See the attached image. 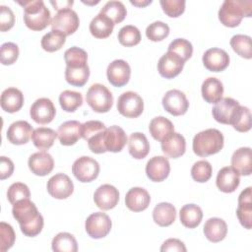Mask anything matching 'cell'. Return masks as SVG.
I'll use <instances>...</instances> for the list:
<instances>
[{
  "mask_svg": "<svg viewBox=\"0 0 252 252\" xmlns=\"http://www.w3.org/2000/svg\"><path fill=\"white\" fill-rule=\"evenodd\" d=\"M129 154L136 159L146 158L150 152V144L145 134L140 132L132 133L128 141Z\"/></svg>",
  "mask_w": 252,
  "mask_h": 252,
  "instance_id": "obj_32",
  "label": "cell"
},
{
  "mask_svg": "<svg viewBox=\"0 0 252 252\" xmlns=\"http://www.w3.org/2000/svg\"><path fill=\"white\" fill-rule=\"evenodd\" d=\"M239 176L240 175L231 166H224L218 172L216 184L221 192L232 193L239 185Z\"/></svg>",
  "mask_w": 252,
  "mask_h": 252,
  "instance_id": "obj_26",
  "label": "cell"
},
{
  "mask_svg": "<svg viewBox=\"0 0 252 252\" xmlns=\"http://www.w3.org/2000/svg\"><path fill=\"white\" fill-rule=\"evenodd\" d=\"M239 102L232 97H223L215 103L212 113L216 121L221 124H229L232 119V116L239 106Z\"/></svg>",
  "mask_w": 252,
  "mask_h": 252,
  "instance_id": "obj_18",
  "label": "cell"
},
{
  "mask_svg": "<svg viewBox=\"0 0 252 252\" xmlns=\"http://www.w3.org/2000/svg\"><path fill=\"white\" fill-rule=\"evenodd\" d=\"M13 217L18 220L21 231L30 237L36 236L43 228V218L30 199H23L13 205Z\"/></svg>",
  "mask_w": 252,
  "mask_h": 252,
  "instance_id": "obj_1",
  "label": "cell"
},
{
  "mask_svg": "<svg viewBox=\"0 0 252 252\" xmlns=\"http://www.w3.org/2000/svg\"><path fill=\"white\" fill-rule=\"evenodd\" d=\"M59 103L64 111L74 112L83 103L82 94L75 91L66 90L60 94Z\"/></svg>",
  "mask_w": 252,
  "mask_h": 252,
  "instance_id": "obj_42",
  "label": "cell"
},
{
  "mask_svg": "<svg viewBox=\"0 0 252 252\" xmlns=\"http://www.w3.org/2000/svg\"><path fill=\"white\" fill-rule=\"evenodd\" d=\"M203 64L211 72H221L229 65V56L223 49L213 47L205 51Z\"/></svg>",
  "mask_w": 252,
  "mask_h": 252,
  "instance_id": "obj_16",
  "label": "cell"
},
{
  "mask_svg": "<svg viewBox=\"0 0 252 252\" xmlns=\"http://www.w3.org/2000/svg\"><path fill=\"white\" fill-rule=\"evenodd\" d=\"M86 100L94 111L105 113L112 107L113 95L104 85L96 83L89 88L86 94Z\"/></svg>",
  "mask_w": 252,
  "mask_h": 252,
  "instance_id": "obj_5",
  "label": "cell"
},
{
  "mask_svg": "<svg viewBox=\"0 0 252 252\" xmlns=\"http://www.w3.org/2000/svg\"><path fill=\"white\" fill-rule=\"evenodd\" d=\"M0 104L2 109L8 113L17 112L24 104V94L16 88H8L2 92Z\"/></svg>",
  "mask_w": 252,
  "mask_h": 252,
  "instance_id": "obj_28",
  "label": "cell"
},
{
  "mask_svg": "<svg viewBox=\"0 0 252 252\" xmlns=\"http://www.w3.org/2000/svg\"><path fill=\"white\" fill-rule=\"evenodd\" d=\"M64 59L66 67L72 69H79L88 66V54L87 52L77 46H73L67 49L64 53Z\"/></svg>",
  "mask_w": 252,
  "mask_h": 252,
  "instance_id": "obj_38",
  "label": "cell"
},
{
  "mask_svg": "<svg viewBox=\"0 0 252 252\" xmlns=\"http://www.w3.org/2000/svg\"><path fill=\"white\" fill-rule=\"evenodd\" d=\"M51 247L55 252H77L78 243L73 234L59 232L52 239Z\"/></svg>",
  "mask_w": 252,
  "mask_h": 252,
  "instance_id": "obj_37",
  "label": "cell"
},
{
  "mask_svg": "<svg viewBox=\"0 0 252 252\" xmlns=\"http://www.w3.org/2000/svg\"><path fill=\"white\" fill-rule=\"evenodd\" d=\"M230 125L238 132H248L251 129V112L246 106L239 105L230 121Z\"/></svg>",
  "mask_w": 252,
  "mask_h": 252,
  "instance_id": "obj_39",
  "label": "cell"
},
{
  "mask_svg": "<svg viewBox=\"0 0 252 252\" xmlns=\"http://www.w3.org/2000/svg\"><path fill=\"white\" fill-rule=\"evenodd\" d=\"M231 167L239 174L248 176L252 172V152L249 147L237 149L231 157Z\"/></svg>",
  "mask_w": 252,
  "mask_h": 252,
  "instance_id": "obj_25",
  "label": "cell"
},
{
  "mask_svg": "<svg viewBox=\"0 0 252 252\" xmlns=\"http://www.w3.org/2000/svg\"><path fill=\"white\" fill-rule=\"evenodd\" d=\"M181 223L187 228L197 227L202 220L203 212L201 208L195 204L184 205L179 212Z\"/></svg>",
  "mask_w": 252,
  "mask_h": 252,
  "instance_id": "obj_35",
  "label": "cell"
},
{
  "mask_svg": "<svg viewBox=\"0 0 252 252\" xmlns=\"http://www.w3.org/2000/svg\"><path fill=\"white\" fill-rule=\"evenodd\" d=\"M106 129L105 125L98 120H90L81 125V137L88 141L94 135L104 131Z\"/></svg>",
  "mask_w": 252,
  "mask_h": 252,
  "instance_id": "obj_53",
  "label": "cell"
},
{
  "mask_svg": "<svg viewBox=\"0 0 252 252\" xmlns=\"http://www.w3.org/2000/svg\"><path fill=\"white\" fill-rule=\"evenodd\" d=\"M47 192L55 199H66L74 191V184L70 177L64 173H57L47 181Z\"/></svg>",
  "mask_w": 252,
  "mask_h": 252,
  "instance_id": "obj_12",
  "label": "cell"
},
{
  "mask_svg": "<svg viewBox=\"0 0 252 252\" xmlns=\"http://www.w3.org/2000/svg\"><path fill=\"white\" fill-rule=\"evenodd\" d=\"M117 110L127 118L139 117L144 110L143 98L135 92H125L118 97Z\"/></svg>",
  "mask_w": 252,
  "mask_h": 252,
  "instance_id": "obj_6",
  "label": "cell"
},
{
  "mask_svg": "<svg viewBox=\"0 0 252 252\" xmlns=\"http://www.w3.org/2000/svg\"><path fill=\"white\" fill-rule=\"evenodd\" d=\"M57 137V132L51 128L38 127L32 131V141L38 150H48L53 146V143Z\"/></svg>",
  "mask_w": 252,
  "mask_h": 252,
  "instance_id": "obj_36",
  "label": "cell"
},
{
  "mask_svg": "<svg viewBox=\"0 0 252 252\" xmlns=\"http://www.w3.org/2000/svg\"><path fill=\"white\" fill-rule=\"evenodd\" d=\"M106 76L112 86L123 87L130 80L131 68L125 60L116 59L107 66Z\"/></svg>",
  "mask_w": 252,
  "mask_h": 252,
  "instance_id": "obj_13",
  "label": "cell"
},
{
  "mask_svg": "<svg viewBox=\"0 0 252 252\" xmlns=\"http://www.w3.org/2000/svg\"><path fill=\"white\" fill-rule=\"evenodd\" d=\"M193 152L202 158L219 153L223 147L222 133L214 128L199 132L193 138Z\"/></svg>",
  "mask_w": 252,
  "mask_h": 252,
  "instance_id": "obj_4",
  "label": "cell"
},
{
  "mask_svg": "<svg viewBox=\"0 0 252 252\" xmlns=\"http://www.w3.org/2000/svg\"><path fill=\"white\" fill-rule=\"evenodd\" d=\"M160 6L163 12L171 18L179 17L185 10L184 0H160Z\"/></svg>",
  "mask_w": 252,
  "mask_h": 252,
  "instance_id": "obj_52",
  "label": "cell"
},
{
  "mask_svg": "<svg viewBox=\"0 0 252 252\" xmlns=\"http://www.w3.org/2000/svg\"><path fill=\"white\" fill-rule=\"evenodd\" d=\"M66 35L56 30H51L49 32L45 33L40 41L41 47L47 52H54L62 48L65 44Z\"/></svg>",
  "mask_w": 252,
  "mask_h": 252,
  "instance_id": "obj_40",
  "label": "cell"
},
{
  "mask_svg": "<svg viewBox=\"0 0 252 252\" xmlns=\"http://www.w3.org/2000/svg\"><path fill=\"white\" fill-rule=\"evenodd\" d=\"M99 13L108 17L114 23V25L121 23L127 15L126 8L121 1L106 2L104 6L100 9Z\"/></svg>",
  "mask_w": 252,
  "mask_h": 252,
  "instance_id": "obj_41",
  "label": "cell"
},
{
  "mask_svg": "<svg viewBox=\"0 0 252 252\" xmlns=\"http://www.w3.org/2000/svg\"><path fill=\"white\" fill-rule=\"evenodd\" d=\"M56 109L53 102L47 97L36 99L31 106L30 115L37 124H48L55 117Z\"/></svg>",
  "mask_w": 252,
  "mask_h": 252,
  "instance_id": "obj_11",
  "label": "cell"
},
{
  "mask_svg": "<svg viewBox=\"0 0 252 252\" xmlns=\"http://www.w3.org/2000/svg\"><path fill=\"white\" fill-rule=\"evenodd\" d=\"M151 202L149 192L141 187L131 188L125 196L126 207L132 212H142L146 210Z\"/></svg>",
  "mask_w": 252,
  "mask_h": 252,
  "instance_id": "obj_23",
  "label": "cell"
},
{
  "mask_svg": "<svg viewBox=\"0 0 252 252\" xmlns=\"http://www.w3.org/2000/svg\"><path fill=\"white\" fill-rule=\"evenodd\" d=\"M251 187L244 189L238 196V207L236 216L239 222L246 229H250L252 225V200H251Z\"/></svg>",
  "mask_w": 252,
  "mask_h": 252,
  "instance_id": "obj_21",
  "label": "cell"
},
{
  "mask_svg": "<svg viewBox=\"0 0 252 252\" xmlns=\"http://www.w3.org/2000/svg\"><path fill=\"white\" fill-rule=\"evenodd\" d=\"M252 2L250 0H225L219 10V20L228 28L237 27L243 17H250Z\"/></svg>",
  "mask_w": 252,
  "mask_h": 252,
  "instance_id": "obj_3",
  "label": "cell"
},
{
  "mask_svg": "<svg viewBox=\"0 0 252 252\" xmlns=\"http://www.w3.org/2000/svg\"><path fill=\"white\" fill-rule=\"evenodd\" d=\"M50 4L58 12L64 9H70L74 4V2L73 1H50Z\"/></svg>",
  "mask_w": 252,
  "mask_h": 252,
  "instance_id": "obj_57",
  "label": "cell"
},
{
  "mask_svg": "<svg viewBox=\"0 0 252 252\" xmlns=\"http://www.w3.org/2000/svg\"><path fill=\"white\" fill-rule=\"evenodd\" d=\"M24 8V22L32 31H42L51 24L50 11L42 0L18 1Z\"/></svg>",
  "mask_w": 252,
  "mask_h": 252,
  "instance_id": "obj_2",
  "label": "cell"
},
{
  "mask_svg": "<svg viewBox=\"0 0 252 252\" xmlns=\"http://www.w3.org/2000/svg\"><path fill=\"white\" fill-rule=\"evenodd\" d=\"M130 3L135 5V6H137V7H145V6L149 5V4H151L152 0H147V1H132L131 0Z\"/></svg>",
  "mask_w": 252,
  "mask_h": 252,
  "instance_id": "obj_58",
  "label": "cell"
},
{
  "mask_svg": "<svg viewBox=\"0 0 252 252\" xmlns=\"http://www.w3.org/2000/svg\"><path fill=\"white\" fill-rule=\"evenodd\" d=\"M103 143L106 152H121L127 143L126 133L121 127L117 125L110 126L106 128L104 132Z\"/></svg>",
  "mask_w": 252,
  "mask_h": 252,
  "instance_id": "obj_20",
  "label": "cell"
},
{
  "mask_svg": "<svg viewBox=\"0 0 252 252\" xmlns=\"http://www.w3.org/2000/svg\"><path fill=\"white\" fill-rule=\"evenodd\" d=\"M90 77V68L86 66L84 68L72 69L66 67L65 70V79L67 83L75 87H83L89 80Z\"/></svg>",
  "mask_w": 252,
  "mask_h": 252,
  "instance_id": "obj_45",
  "label": "cell"
},
{
  "mask_svg": "<svg viewBox=\"0 0 252 252\" xmlns=\"http://www.w3.org/2000/svg\"><path fill=\"white\" fill-rule=\"evenodd\" d=\"M161 150L165 157L177 158L184 155L186 151V141L181 134L172 132L161 141Z\"/></svg>",
  "mask_w": 252,
  "mask_h": 252,
  "instance_id": "obj_22",
  "label": "cell"
},
{
  "mask_svg": "<svg viewBox=\"0 0 252 252\" xmlns=\"http://www.w3.org/2000/svg\"><path fill=\"white\" fill-rule=\"evenodd\" d=\"M30 170L37 176L49 174L54 167V160L51 155L46 152H37L32 154L28 160Z\"/></svg>",
  "mask_w": 252,
  "mask_h": 252,
  "instance_id": "obj_19",
  "label": "cell"
},
{
  "mask_svg": "<svg viewBox=\"0 0 252 252\" xmlns=\"http://www.w3.org/2000/svg\"><path fill=\"white\" fill-rule=\"evenodd\" d=\"M118 40L120 44L126 47L137 45L141 41V32L135 26H124L118 32Z\"/></svg>",
  "mask_w": 252,
  "mask_h": 252,
  "instance_id": "obj_44",
  "label": "cell"
},
{
  "mask_svg": "<svg viewBox=\"0 0 252 252\" xmlns=\"http://www.w3.org/2000/svg\"><path fill=\"white\" fill-rule=\"evenodd\" d=\"M19 57V47L14 42H5L0 48V61L3 65L14 64Z\"/></svg>",
  "mask_w": 252,
  "mask_h": 252,
  "instance_id": "obj_51",
  "label": "cell"
},
{
  "mask_svg": "<svg viewBox=\"0 0 252 252\" xmlns=\"http://www.w3.org/2000/svg\"><path fill=\"white\" fill-rule=\"evenodd\" d=\"M203 232L209 241L214 243L220 242L226 236V222L220 218H211L205 222Z\"/></svg>",
  "mask_w": 252,
  "mask_h": 252,
  "instance_id": "obj_29",
  "label": "cell"
},
{
  "mask_svg": "<svg viewBox=\"0 0 252 252\" xmlns=\"http://www.w3.org/2000/svg\"><path fill=\"white\" fill-rule=\"evenodd\" d=\"M15 24V16L13 11L4 5L0 6V31L6 32L13 28Z\"/></svg>",
  "mask_w": 252,
  "mask_h": 252,
  "instance_id": "obj_54",
  "label": "cell"
},
{
  "mask_svg": "<svg viewBox=\"0 0 252 252\" xmlns=\"http://www.w3.org/2000/svg\"><path fill=\"white\" fill-rule=\"evenodd\" d=\"M16 233L14 228L9 223L0 222V251L5 252L9 250L15 242Z\"/></svg>",
  "mask_w": 252,
  "mask_h": 252,
  "instance_id": "obj_50",
  "label": "cell"
},
{
  "mask_svg": "<svg viewBox=\"0 0 252 252\" xmlns=\"http://www.w3.org/2000/svg\"><path fill=\"white\" fill-rule=\"evenodd\" d=\"M94 201L100 210L113 209L119 201V192L113 185L102 184L94 191Z\"/></svg>",
  "mask_w": 252,
  "mask_h": 252,
  "instance_id": "obj_15",
  "label": "cell"
},
{
  "mask_svg": "<svg viewBox=\"0 0 252 252\" xmlns=\"http://www.w3.org/2000/svg\"><path fill=\"white\" fill-rule=\"evenodd\" d=\"M160 251L161 252H167V251L186 252V247L181 240L177 238H169L162 243L160 247Z\"/></svg>",
  "mask_w": 252,
  "mask_h": 252,
  "instance_id": "obj_55",
  "label": "cell"
},
{
  "mask_svg": "<svg viewBox=\"0 0 252 252\" xmlns=\"http://www.w3.org/2000/svg\"><path fill=\"white\" fill-rule=\"evenodd\" d=\"M32 127L25 120L13 122L7 130V139L11 144L24 145L29 142L32 134Z\"/></svg>",
  "mask_w": 252,
  "mask_h": 252,
  "instance_id": "obj_24",
  "label": "cell"
},
{
  "mask_svg": "<svg viewBox=\"0 0 252 252\" xmlns=\"http://www.w3.org/2000/svg\"><path fill=\"white\" fill-rule=\"evenodd\" d=\"M163 108L173 116H179L186 113L189 102L184 93L179 90H170L162 97Z\"/></svg>",
  "mask_w": 252,
  "mask_h": 252,
  "instance_id": "obj_10",
  "label": "cell"
},
{
  "mask_svg": "<svg viewBox=\"0 0 252 252\" xmlns=\"http://www.w3.org/2000/svg\"><path fill=\"white\" fill-rule=\"evenodd\" d=\"M80 25L78 14L70 9L58 11L51 20V29L62 32L66 36L74 33Z\"/></svg>",
  "mask_w": 252,
  "mask_h": 252,
  "instance_id": "obj_9",
  "label": "cell"
},
{
  "mask_svg": "<svg viewBox=\"0 0 252 252\" xmlns=\"http://www.w3.org/2000/svg\"><path fill=\"white\" fill-rule=\"evenodd\" d=\"M184 66V61L176 54L167 51L158 60V71L165 79H172L178 76Z\"/></svg>",
  "mask_w": 252,
  "mask_h": 252,
  "instance_id": "obj_14",
  "label": "cell"
},
{
  "mask_svg": "<svg viewBox=\"0 0 252 252\" xmlns=\"http://www.w3.org/2000/svg\"><path fill=\"white\" fill-rule=\"evenodd\" d=\"M167 51L176 54L185 62L192 56L193 46L191 42L185 38H176L169 43Z\"/></svg>",
  "mask_w": 252,
  "mask_h": 252,
  "instance_id": "obj_46",
  "label": "cell"
},
{
  "mask_svg": "<svg viewBox=\"0 0 252 252\" xmlns=\"http://www.w3.org/2000/svg\"><path fill=\"white\" fill-rule=\"evenodd\" d=\"M170 172L168 159L162 156H157L150 158L146 165V174L154 182L163 181Z\"/></svg>",
  "mask_w": 252,
  "mask_h": 252,
  "instance_id": "obj_17",
  "label": "cell"
},
{
  "mask_svg": "<svg viewBox=\"0 0 252 252\" xmlns=\"http://www.w3.org/2000/svg\"><path fill=\"white\" fill-rule=\"evenodd\" d=\"M112 222L110 218L102 212L90 215L85 222V228L89 236L94 239L105 237L111 230Z\"/></svg>",
  "mask_w": 252,
  "mask_h": 252,
  "instance_id": "obj_7",
  "label": "cell"
},
{
  "mask_svg": "<svg viewBox=\"0 0 252 252\" xmlns=\"http://www.w3.org/2000/svg\"><path fill=\"white\" fill-rule=\"evenodd\" d=\"M149 131L155 140L161 142L169 134L174 132V126L169 119L163 116H158L151 120Z\"/></svg>",
  "mask_w": 252,
  "mask_h": 252,
  "instance_id": "obj_34",
  "label": "cell"
},
{
  "mask_svg": "<svg viewBox=\"0 0 252 252\" xmlns=\"http://www.w3.org/2000/svg\"><path fill=\"white\" fill-rule=\"evenodd\" d=\"M89 28L93 36L102 39L112 33L114 23L108 17L99 13L91 21Z\"/></svg>",
  "mask_w": 252,
  "mask_h": 252,
  "instance_id": "obj_33",
  "label": "cell"
},
{
  "mask_svg": "<svg viewBox=\"0 0 252 252\" xmlns=\"http://www.w3.org/2000/svg\"><path fill=\"white\" fill-rule=\"evenodd\" d=\"M212 172L213 168L211 163L205 159L196 161L191 168L192 178L199 183L207 182L211 178Z\"/></svg>",
  "mask_w": 252,
  "mask_h": 252,
  "instance_id": "obj_47",
  "label": "cell"
},
{
  "mask_svg": "<svg viewBox=\"0 0 252 252\" xmlns=\"http://www.w3.org/2000/svg\"><path fill=\"white\" fill-rule=\"evenodd\" d=\"M153 219L158 225L162 227L168 226L172 224L176 219V209L170 203L161 202L154 208Z\"/></svg>",
  "mask_w": 252,
  "mask_h": 252,
  "instance_id": "obj_31",
  "label": "cell"
},
{
  "mask_svg": "<svg viewBox=\"0 0 252 252\" xmlns=\"http://www.w3.org/2000/svg\"><path fill=\"white\" fill-rule=\"evenodd\" d=\"M72 172L80 182H92L98 176L99 164L94 158L84 156L74 161Z\"/></svg>",
  "mask_w": 252,
  "mask_h": 252,
  "instance_id": "obj_8",
  "label": "cell"
},
{
  "mask_svg": "<svg viewBox=\"0 0 252 252\" xmlns=\"http://www.w3.org/2000/svg\"><path fill=\"white\" fill-rule=\"evenodd\" d=\"M14 171L13 161L4 156L0 158V179L4 180L12 175Z\"/></svg>",
  "mask_w": 252,
  "mask_h": 252,
  "instance_id": "obj_56",
  "label": "cell"
},
{
  "mask_svg": "<svg viewBox=\"0 0 252 252\" xmlns=\"http://www.w3.org/2000/svg\"><path fill=\"white\" fill-rule=\"evenodd\" d=\"M30 196L31 192L29 187L22 182L13 183L7 191V198L12 205L23 199H30Z\"/></svg>",
  "mask_w": 252,
  "mask_h": 252,
  "instance_id": "obj_49",
  "label": "cell"
},
{
  "mask_svg": "<svg viewBox=\"0 0 252 252\" xmlns=\"http://www.w3.org/2000/svg\"><path fill=\"white\" fill-rule=\"evenodd\" d=\"M81 123L77 120H70L62 123L58 127L57 136L63 146H72L81 137Z\"/></svg>",
  "mask_w": 252,
  "mask_h": 252,
  "instance_id": "obj_27",
  "label": "cell"
},
{
  "mask_svg": "<svg viewBox=\"0 0 252 252\" xmlns=\"http://www.w3.org/2000/svg\"><path fill=\"white\" fill-rule=\"evenodd\" d=\"M169 34V27L161 21L150 24L146 29V35L152 41H160Z\"/></svg>",
  "mask_w": 252,
  "mask_h": 252,
  "instance_id": "obj_48",
  "label": "cell"
},
{
  "mask_svg": "<svg viewBox=\"0 0 252 252\" xmlns=\"http://www.w3.org/2000/svg\"><path fill=\"white\" fill-rule=\"evenodd\" d=\"M230 46L233 51L245 59H251L252 47L251 37L245 34H235L230 39Z\"/></svg>",
  "mask_w": 252,
  "mask_h": 252,
  "instance_id": "obj_43",
  "label": "cell"
},
{
  "mask_svg": "<svg viewBox=\"0 0 252 252\" xmlns=\"http://www.w3.org/2000/svg\"><path fill=\"white\" fill-rule=\"evenodd\" d=\"M201 92L203 98L208 103H217L222 98L223 86L219 79L215 77H209L203 82Z\"/></svg>",
  "mask_w": 252,
  "mask_h": 252,
  "instance_id": "obj_30",
  "label": "cell"
}]
</instances>
